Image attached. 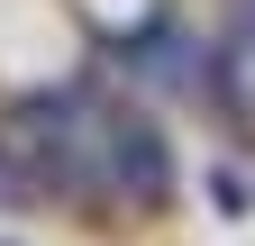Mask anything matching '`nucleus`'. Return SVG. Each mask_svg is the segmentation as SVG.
Segmentation results:
<instances>
[{
    "label": "nucleus",
    "mask_w": 255,
    "mask_h": 246,
    "mask_svg": "<svg viewBox=\"0 0 255 246\" xmlns=\"http://www.w3.org/2000/svg\"><path fill=\"white\" fill-rule=\"evenodd\" d=\"M110 192L137 201V210H164L173 201V155L146 119H110Z\"/></svg>",
    "instance_id": "1"
},
{
    "label": "nucleus",
    "mask_w": 255,
    "mask_h": 246,
    "mask_svg": "<svg viewBox=\"0 0 255 246\" xmlns=\"http://www.w3.org/2000/svg\"><path fill=\"white\" fill-rule=\"evenodd\" d=\"M128 64H137L146 82H210V55H191V37L173 18H155L146 37H128Z\"/></svg>",
    "instance_id": "2"
},
{
    "label": "nucleus",
    "mask_w": 255,
    "mask_h": 246,
    "mask_svg": "<svg viewBox=\"0 0 255 246\" xmlns=\"http://www.w3.org/2000/svg\"><path fill=\"white\" fill-rule=\"evenodd\" d=\"M27 201H55L46 192V173L18 155V146H0V210H27Z\"/></svg>",
    "instance_id": "3"
}]
</instances>
